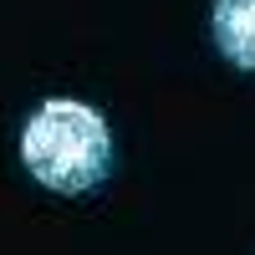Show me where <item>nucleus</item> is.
<instances>
[{
    "label": "nucleus",
    "mask_w": 255,
    "mask_h": 255,
    "mask_svg": "<svg viewBox=\"0 0 255 255\" xmlns=\"http://www.w3.org/2000/svg\"><path fill=\"white\" fill-rule=\"evenodd\" d=\"M215 46L255 72V0H215Z\"/></svg>",
    "instance_id": "obj_2"
},
{
    "label": "nucleus",
    "mask_w": 255,
    "mask_h": 255,
    "mask_svg": "<svg viewBox=\"0 0 255 255\" xmlns=\"http://www.w3.org/2000/svg\"><path fill=\"white\" fill-rule=\"evenodd\" d=\"M20 163L56 194H87L113 168V128L77 97H51L20 128Z\"/></svg>",
    "instance_id": "obj_1"
}]
</instances>
